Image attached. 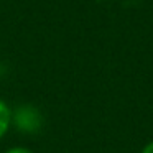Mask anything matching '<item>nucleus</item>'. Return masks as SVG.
Wrapping results in <instances>:
<instances>
[{"label":"nucleus","mask_w":153,"mask_h":153,"mask_svg":"<svg viewBox=\"0 0 153 153\" xmlns=\"http://www.w3.org/2000/svg\"><path fill=\"white\" fill-rule=\"evenodd\" d=\"M5 153H33V150L27 148V146H12Z\"/></svg>","instance_id":"nucleus-3"},{"label":"nucleus","mask_w":153,"mask_h":153,"mask_svg":"<svg viewBox=\"0 0 153 153\" xmlns=\"http://www.w3.org/2000/svg\"><path fill=\"white\" fill-rule=\"evenodd\" d=\"M12 123L23 133H36L43 127V115L38 107L23 104L12 110Z\"/></svg>","instance_id":"nucleus-1"},{"label":"nucleus","mask_w":153,"mask_h":153,"mask_svg":"<svg viewBox=\"0 0 153 153\" xmlns=\"http://www.w3.org/2000/svg\"><path fill=\"white\" fill-rule=\"evenodd\" d=\"M12 125V109L7 105V102L0 99V138L8 132Z\"/></svg>","instance_id":"nucleus-2"},{"label":"nucleus","mask_w":153,"mask_h":153,"mask_svg":"<svg viewBox=\"0 0 153 153\" xmlns=\"http://www.w3.org/2000/svg\"><path fill=\"white\" fill-rule=\"evenodd\" d=\"M142 153H153V142H150L148 145L145 146V148H143V152Z\"/></svg>","instance_id":"nucleus-4"}]
</instances>
